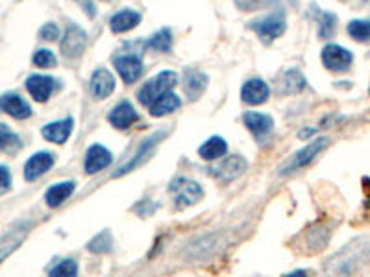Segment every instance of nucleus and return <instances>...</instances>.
Instances as JSON below:
<instances>
[{"instance_id":"nucleus-11","label":"nucleus","mask_w":370,"mask_h":277,"mask_svg":"<svg viewBox=\"0 0 370 277\" xmlns=\"http://www.w3.org/2000/svg\"><path fill=\"white\" fill-rule=\"evenodd\" d=\"M0 111L8 113L10 117L17 118V121H25L32 115V107L15 92H6L0 97Z\"/></svg>"},{"instance_id":"nucleus-19","label":"nucleus","mask_w":370,"mask_h":277,"mask_svg":"<svg viewBox=\"0 0 370 277\" xmlns=\"http://www.w3.org/2000/svg\"><path fill=\"white\" fill-rule=\"evenodd\" d=\"M136 121H139V115H137V111L128 100L117 104V107L109 113V122H112L117 130H126V128L132 126Z\"/></svg>"},{"instance_id":"nucleus-23","label":"nucleus","mask_w":370,"mask_h":277,"mask_svg":"<svg viewBox=\"0 0 370 277\" xmlns=\"http://www.w3.org/2000/svg\"><path fill=\"white\" fill-rule=\"evenodd\" d=\"M208 82H210V78H208V74L204 73H196L195 70V73L187 74L184 82L187 98H189V100H196V98L202 97V92L208 87Z\"/></svg>"},{"instance_id":"nucleus-13","label":"nucleus","mask_w":370,"mask_h":277,"mask_svg":"<svg viewBox=\"0 0 370 277\" xmlns=\"http://www.w3.org/2000/svg\"><path fill=\"white\" fill-rule=\"evenodd\" d=\"M117 73L124 83H133L143 73V61L137 56H117L113 59Z\"/></svg>"},{"instance_id":"nucleus-3","label":"nucleus","mask_w":370,"mask_h":277,"mask_svg":"<svg viewBox=\"0 0 370 277\" xmlns=\"http://www.w3.org/2000/svg\"><path fill=\"white\" fill-rule=\"evenodd\" d=\"M169 190H171L172 198H174V205L178 209H185V207L198 204L202 196H204L202 187L196 181L187 180V178H176L171 183V187H169Z\"/></svg>"},{"instance_id":"nucleus-14","label":"nucleus","mask_w":370,"mask_h":277,"mask_svg":"<svg viewBox=\"0 0 370 277\" xmlns=\"http://www.w3.org/2000/svg\"><path fill=\"white\" fill-rule=\"evenodd\" d=\"M243 122L244 126L249 128L250 132L253 133L256 139H265L268 133L273 132L274 128L273 117H268V115H265V113H258V111L244 113Z\"/></svg>"},{"instance_id":"nucleus-37","label":"nucleus","mask_w":370,"mask_h":277,"mask_svg":"<svg viewBox=\"0 0 370 277\" xmlns=\"http://www.w3.org/2000/svg\"><path fill=\"white\" fill-rule=\"evenodd\" d=\"M285 277H309V276H307V272H304V270H297V272L287 273Z\"/></svg>"},{"instance_id":"nucleus-6","label":"nucleus","mask_w":370,"mask_h":277,"mask_svg":"<svg viewBox=\"0 0 370 277\" xmlns=\"http://www.w3.org/2000/svg\"><path fill=\"white\" fill-rule=\"evenodd\" d=\"M354 61V54L339 44H328L322 50V63L331 73H345Z\"/></svg>"},{"instance_id":"nucleus-7","label":"nucleus","mask_w":370,"mask_h":277,"mask_svg":"<svg viewBox=\"0 0 370 277\" xmlns=\"http://www.w3.org/2000/svg\"><path fill=\"white\" fill-rule=\"evenodd\" d=\"M244 171H246V159L241 156H229L225 161H220L219 165L211 166L210 174L220 181H234Z\"/></svg>"},{"instance_id":"nucleus-1","label":"nucleus","mask_w":370,"mask_h":277,"mask_svg":"<svg viewBox=\"0 0 370 277\" xmlns=\"http://www.w3.org/2000/svg\"><path fill=\"white\" fill-rule=\"evenodd\" d=\"M370 259V238H356L335 253L328 261L326 270L331 276H350L356 272L361 264H365Z\"/></svg>"},{"instance_id":"nucleus-9","label":"nucleus","mask_w":370,"mask_h":277,"mask_svg":"<svg viewBox=\"0 0 370 277\" xmlns=\"http://www.w3.org/2000/svg\"><path fill=\"white\" fill-rule=\"evenodd\" d=\"M26 89L35 102H47L56 89V80L52 76H44V74H32L26 80Z\"/></svg>"},{"instance_id":"nucleus-2","label":"nucleus","mask_w":370,"mask_h":277,"mask_svg":"<svg viewBox=\"0 0 370 277\" xmlns=\"http://www.w3.org/2000/svg\"><path fill=\"white\" fill-rule=\"evenodd\" d=\"M176 82H178V78H176V73H172V70H163V73L156 74L154 78L148 80L141 87V91H139V102H141L143 106L150 107L152 104L156 102V100H160L163 94L171 92V89L174 87Z\"/></svg>"},{"instance_id":"nucleus-27","label":"nucleus","mask_w":370,"mask_h":277,"mask_svg":"<svg viewBox=\"0 0 370 277\" xmlns=\"http://www.w3.org/2000/svg\"><path fill=\"white\" fill-rule=\"evenodd\" d=\"M180 107V98L176 97L174 92H167L160 100L150 106V115L154 117H163V115H169V113L176 111Z\"/></svg>"},{"instance_id":"nucleus-24","label":"nucleus","mask_w":370,"mask_h":277,"mask_svg":"<svg viewBox=\"0 0 370 277\" xmlns=\"http://www.w3.org/2000/svg\"><path fill=\"white\" fill-rule=\"evenodd\" d=\"M226 150H228V142L222 137H211V139H208L204 144L200 146L198 154L202 159L213 161L225 156Z\"/></svg>"},{"instance_id":"nucleus-26","label":"nucleus","mask_w":370,"mask_h":277,"mask_svg":"<svg viewBox=\"0 0 370 277\" xmlns=\"http://www.w3.org/2000/svg\"><path fill=\"white\" fill-rule=\"evenodd\" d=\"M23 148L20 137L11 130L8 124H0V152L6 154H15Z\"/></svg>"},{"instance_id":"nucleus-29","label":"nucleus","mask_w":370,"mask_h":277,"mask_svg":"<svg viewBox=\"0 0 370 277\" xmlns=\"http://www.w3.org/2000/svg\"><path fill=\"white\" fill-rule=\"evenodd\" d=\"M348 35L352 39L366 43L370 41V19H354L348 23Z\"/></svg>"},{"instance_id":"nucleus-21","label":"nucleus","mask_w":370,"mask_h":277,"mask_svg":"<svg viewBox=\"0 0 370 277\" xmlns=\"http://www.w3.org/2000/svg\"><path fill=\"white\" fill-rule=\"evenodd\" d=\"M141 23V15L133 10H122L117 11L109 19V28H112L113 34H122V32H128V30H133L137 25Z\"/></svg>"},{"instance_id":"nucleus-31","label":"nucleus","mask_w":370,"mask_h":277,"mask_svg":"<svg viewBox=\"0 0 370 277\" xmlns=\"http://www.w3.org/2000/svg\"><path fill=\"white\" fill-rule=\"evenodd\" d=\"M112 248H113V238L109 231H102V233H98L97 237L92 238L91 242L88 244L89 252L98 253V255L112 252Z\"/></svg>"},{"instance_id":"nucleus-17","label":"nucleus","mask_w":370,"mask_h":277,"mask_svg":"<svg viewBox=\"0 0 370 277\" xmlns=\"http://www.w3.org/2000/svg\"><path fill=\"white\" fill-rule=\"evenodd\" d=\"M268 85L259 78H252L244 83L243 89H241V100L244 104H250V106H258V104H263L268 98Z\"/></svg>"},{"instance_id":"nucleus-16","label":"nucleus","mask_w":370,"mask_h":277,"mask_svg":"<svg viewBox=\"0 0 370 277\" xmlns=\"http://www.w3.org/2000/svg\"><path fill=\"white\" fill-rule=\"evenodd\" d=\"M54 165V156L49 152H37L34 156L26 161L25 165V178L28 181L37 180L40 176H43L44 172H49Z\"/></svg>"},{"instance_id":"nucleus-4","label":"nucleus","mask_w":370,"mask_h":277,"mask_svg":"<svg viewBox=\"0 0 370 277\" xmlns=\"http://www.w3.org/2000/svg\"><path fill=\"white\" fill-rule=\"evenodd\" d=\"M252 28L258 32V35L265 41V43H270V41L278 39V37L285 32V28H287L285 15L280 13V11L267 15V17H263V19L252 23Z\"/></svg>"},{"instance_id":"nucleus-5","label":"nucleus","mask_w":370,"mask_h":277,"mask_svg":"<svg viewBox=\"0 0 370 277\" xmlns=\"http://www.w3.org/2000/svg\"><path fill=\"white\" fill-rule=\"evenodd\" d=\"M328 146V139L326 137H318V139H315V141L311 142V144H307L306 148H302V150L298 152V154H294V156L289 159V163L282 168V174H292L294 171H298V168H302V166L309 165L315 157L321 154L324 148Z\"/></svg>"},{"instance_id":"nucleus-36","label":"nucleus","mask_w":370,"mask_h":277,"mask_svg":"<svg viewBox=\"0 0 370 277\" xmlns=\"http://www.w3.org/2000/svg\"><path fill=\"white\" fill-rule=\"evenodd\" d=\"M335 15L331 13H324V19H322V26H321V37H326V35H330L331 32H333V28H335Z\"/></svg>"},{"instance_id":"nucleus-32","label":"nucleus","mask_w":370,"mask_h":277,"mask_svg":"<svg viewBox=\"0 0 370 277\" xmlns=\"http://www.w3.org/2000/svg\"><path fill=\"white\" fill-rule=\"evenodd\" d=\"M148 44H150L152 50H157V52H169V50H171V44H172L171 30L163 28V30H160V32H156V34L150 37Z\"/></svg>"},{"instance_id":"nucleus-28","label":"nucleus","mask_w":370,"mask_h":277,"mask_svg":"<svg viewBox=\"0 0 370 277\" xmlns=\"http://www.w3.org/2000/svg\"><path fill=\"white\" fill-rule=\"evenodd\" d=\"M26 233H28V228L15 229L13 233H10L4 240H2V244H0V261H4V259L8 257V255H10V253L13 252L20 242H23V240H25Z\"/></svg>"},{"instance_id":"nucleus-15","label":"nucleus","mask_w":370,"mask_h":277,"mask_svg":"<svg viewBox=\"0 0 370 277\" xmlns=\"http://www.w3.org/2000/svg\"><path fill=\"white\" fill-rule=\"evenodd\" d=\"M73 128L74 121L71 117H67L64 118V121L50 122V124L43 126L41 133H43V137L47 141L54 142V144H64V142H67L71 133H73Z\"/></svg>"},{"instance_id":"nucleus-30","label":"nucleus","mask_w":370,"mask_h":277,"mask_svg":"<svg viewBox=\"0 0 370 277\" xmlns=\"http://www.w3.org/2000/svg\"><path fill=\"white\" fill-rule=\"evenodd\" d=\"M49 277H78V263L74 259H64L50 268Z\"/></svg>"},{"instance_id":"nucleus-20","label":"nucleus","mask_w":370,"mask_h":277,"mask_svg":"<svg viewBox=\"0 0 370 277\" xmlns=\"http://www.w3.org/2000/svg\"><path fill=\"white\" fill-rule=\"evenodd\" d=\"M113 89H115V78H113L109 70H106V68H98V70L92 73L91 92L95 94V97L102 100V98H107L109 94H112Z\"/></svg>"},{"instance_id":"nucleus-10","label":"nucleus","mask_w":370,"mask_h":277,"mask_svg":"<svg viewBox=\"0 0 370 277\" xmlns=\"http://www.w3.org/2000/svg\"><path fill=\"white\" fill-rule=\"evenodd\" d=\"M220 250V237L217 233L200 237L187 246L185 253L191 259H208Z\"/></svg>"},{"instance_id":"nucleus-35","label":"nucleus","mask_w":370,"mask_h":277,"mask_svg":"<svg viewBox=\"0 0 370 277\" xmlns=\"http://www.w3.org/2000/svg\"><path fill=\"white\" fill-rule=\"evenodd\" d=\"M40 37L44 41H56L59 37V28L54 23L44 25L40 32Z\"/></svg>"},{"instance_id":"nucleus-25","label":"nucleus","mask_w":370,"mask_h":277,"mask_svg":"<svg viewBox=\"0 0 370 277\" xmlns=\"http://www.w3.org/2000/svg\"><path fill=\"white\" fill-rule=\"evenodd\" d=\"M304 87H306V78H304V74L300 70H294V68L287 70L280 80V91L283 94H297Z\"/></svg>"},{"instance_id":"nucleus-8","label":"nucleus","mask_w":370,"mask_h":277,"mask_svg":"<svg viewBox=\"0 0 370 277\" xmlns=\"http://www.w3.org/2000/svg\"><path fill=\"white\" fill-rule=\"evenodd\" d=\"M85 44H88V34L80 26L71 25L65 32L64 41H61V54L65 58H78L85 50Z\"/></svg>"},{"instance_id":"nucleus-18","label":"nucleus","mask_w":370,"mask_h":277,"mask_svg":"<svg viewBox=\"0 0 370 277\" xmlns=\"http://www.w3.org/2000/svg\"><path fill=\"white\" fill-rule=\"evenodd\" d=\"M161 139H163V133H156V135L148 137V139H146V141L143 142V144L139 146V148H137L136 156H133L132 159L128 161L126 165H124V166H121V168H119V171H115V176L128 174V172H130V171H133V168H136V166H139V165H141L143 161H145L146 157L150 156V154H152V150H154V148H156V144H157V142L161 141Z\"/></svg>"},{"instance_id":"nucleus-34","label":"nucleus","mask_w":370,"mask_h":277,"mask_svg":"<svg viewBox=\"0 0 370 277\" xmlns=\"http://www.w3.org/2000/svg\"><path fill=\"white\" fill-rule=\"evenodd\" d=\"M11 189V172L8 166L0 165V195H6Z\"/></svg>"},{"instance_id":"nucleus-12","label":"nucleus","mask_w":370,"mask_h":277,"mask_svg":"<svg viewBox=\"0 0 370 277\" xmlns=\"http://www.w3.org/2000/svg\"><path fill=\"white\" fill-rule=\"evenodd\" d=\"M112 152L107 150L102 144H92L85 156V172L88 174H98L102 172L106 166L112 165Z\"/></svg>"},{"instance_id":"nucleus-33","label":"nucleus","mask_w":370,"mask_h":277,"mask_svg":"<svg viewBox=\"0 0 370 277\" xmlns=\"http://www.w3.org/2000/svg\"><path fill=\"white\" fill-rule=\"evenodd\" d=\"M56 63H58V61H56V56H54L50 50L41 49L34 54V65H37V67L50 68V67H56Z\"/></svg>"},{"instance_id":"nucleus-22","label":"nucleus","mask_w":370,"mask_h":277,"mask_svg":"<svg viewBox=\"0 0 370 277\" xmlns=\"http://www.w3.org/2000/svg\"><path fill=\"white\" fill-rule=\"evenodd\" d=\"M74 189H76V183H74V181H64V183L52 185V187L47 190V195H44L47 205H49V207H58V205L64 204L68 196L73 195Z\"/></svg>"}]
</instances>
